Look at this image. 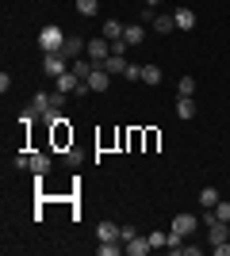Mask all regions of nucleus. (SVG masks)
Listing matches in <instances>:
<instances>
[{
    "label": "nucleus",
    "mask_w": 230,
    "mask_h": 256,
    "mask_svg": "<svg viewBox=\"0 0 230 256\" xmlns=\"http://www.w3.org/2000/svg\"><path fill=\"white\" fill-rule=\"evenodd\" d=\"M69 54L66 50H46L43 54V73L46 76H62V73H69Z\"/></svg>",
    "instance_id": "nucleus-1"
},
{
    "label": "nucleus",
    "mask_w": 230,
    "mask_h": 256,
    "mask_svg": "<svg viewBox=\"0 0 230 256\" xmlns=\"http://www.w3.org/2000/svg\"><path fill=\"white\" fill-rule=\"evenodd\" d=\"M66 38H69V34L62 31V27H54V23L39 31V46H43V54H46V50H62V46H66Z\"/></svg>",
    "instance_id": "nucleus-2"
},
{
    "label": "nucleus",
    "mask_w": 230,
    "mask_h": 256,
    "mask_svg": "<svg viewBox=\"0 0 230 256\" xmlns=\"http://www.w3.org/2000/svg\"><path fill=\"white\" fill-rule=\"evenodd\" d=\"M85 58H92L96 65H104V62L111 58V42L104 38V34H100V38H88V46H85Z\"/></svg>",
    "instance_id": "nucleus-3"
},
{
    "label": "nucleus",
    "mask_w": 230,
    "mask_h": 256,
    "mask_svg": "<svg viewBox=\"0 0 230 256\" xmlns=\"http://www.w3.org/2000/svg\"><path fill=\"white\" fill-rule=\"evenodd\" d=\"M81 84H85V80H81V76L73 73V69H69V73H62V76H54V92H62V96H69V92H81Z\"/></svg>",
    "instance_id": "nucleus-4"
},
{
    "label": "nucleus",
    "mask_w": 230,
    "mask_h": 256,
    "mask_svg": "<svg viewBox=\"0 0 230 256\" xmlns=\"http://www.w3.org/2000/svg\"><path fill=\"white\" fill-rule=\"evenodd\" d=\"M85 84H88V92H108V88H111V73L104 69V65H96V69L88 73Z\"/></svg>",
    "instance_id": "nucleus-5"
},
{
    "label": "nucleus",
    "mask_w": 230,
    "mask_h": 256,
    "mask_svg": "<svg viewBox=\"0 0 230 256\" xmlns=\"http://www.w3.org/2000/svg\"><path fill=\"white\" fill-rule=\"evenodd\" d=\"M196 230H199V218H196V214H176V218H173V234L192 237Z\"/></svg>",
    "instance_id": "nucleus-6"
},
{
    "label": "nucleus",
    "mask_w": 230,
    "mask_h": 256,
    "mask_svg": "<svg viewBox=\"0 0 230 256\" xmlns=\"http://www.w3.org/2000/svg\"><path fill=\"white\" fill-rule=\"evenodd\" d=\"M96 241H123V226L100 222V226H96Z\"/></svg>",
    "instance_id": "nucleus-7"
},
{
    "label": "nucleus",
    "mask_w": 230,
    "mask_h": 256,
    "mask_svg": "<svg viewBox=\"0 0 230 256\" xmlns=\"http://www.w3.org/2000/svg\"><path fill=\"white\" fill-rule=\"evenodd\" d=\"M157 34H169V31H176V16L173 12H161V16H153V23H150Z\"/></svg>",
    "instance_id": "nucleus-8"
},
{
    "label": "nucleus",
    "mask_w": 230,
    "mask_h": 256,
    "mask_svg": "<svg viewBox=\"0 0 230 256\" xmlns=\"http://www.w3.org/2000/svg\"><path fill=\"white\" fill-rule=\"evenodd\" d=\"M146 252H153L150 237H138V234H134L131 241H127V256H146Z\"/></svg>",
    "instance_id": "nucleus-9"
},
{
    "label": "nucleus",
    "mask_w": 230,
    "mask_h": 256,
    "mask_svg": "<svg viewBox=\"0 0 230 256\" xmlns=\"http://www.w3.org/2000/svg\"><path fill=\"white\" fill-rule=\"evenodd\" d=\"M123 31H127V27H123L119 20H104V27H100V34H104L108 42H119V38H123Z\"/></svg>",
    "instance_id": "nucleus-10"
},
{
    "label": "nucleus",
    "mask_w": 230,
    "mask_h": 256,
    "mask_svg": "<svg viewBox=\"0 0 230 256\" xmlns=\"http://www.w3.org/2000/svg\"><path fill=\"white\" fill-rule=\"evenodd\" d=\"M207 241H211V245H222V241H230L226 222H211V226H207Z\"/></svg>",
    "instance_id": "nucleus-11"
},
{
    "label": "nucleus",
    "mask_w": 230,
    "mask_h": 256,
    "mask_svg": "<svg viewBox=\"0 0 230 256\" xmlns=\"http://www.w3.org/2000/svg\"><path fill=\"white\" fill-rule=\"evenodd\" d=\"M173 16H176V31H192L196 27V12L192 8H176Z\"/></svg>",
    "instance_id": "nucleus-12"
},
{
    "label": "nucleus",
    "mask_w": 230,
    "mask_h": 256,
    "mask_svg": "<svg viewBox=\"0 0 230 256\" xmlns=\"http://www.w3.org/2000/svg\"><path fill=\"white\" fill-rule=\"evenodd\" d=\"M85 46H88V42L81 38V34H69L62 50H66V54H69V62H73V58H81V54H85Z\"/></svg>",
    "instance_id": "nucleus-13"
},
{
    "label": "nucleus",
    "mask_w": 230,
    "mask_h": 256,
    "mask_svg": "<svg viewBox=\"0 0 230 256\" xmlns=\"http://www.w3.org/2000/svg\"><path fill=\"white\" fill-rule=\"evenodd\" d=\"M142 38H146V27H142V23H131V27L123 31V42H127V46H138Z\"/></svg>",
    "instance_id": "nucleus-14"
},
{
    "label": "nucleus",
    "mask_w": 230,
    "mask_h": 256,
    "mask_svg": "<svg viewBox=\"0 0 230 256\" xmlns=\"http://www.w3.org/2000/svg\"><path fill=\"white\" fill-rule=\"evenodd\" d=\"M104 69H108L111 76H123L127 73V58H123V54H111L108 62H104Z\"/></svg>",
    "instance_id": "nucleus-15"
},
{
    "label": "nucleus",
    "mask_w": 230,
    "mask_h": 256,
    "mask_svg": "<svg viewBox=\"0 0 230 256\" xmlns=\"http://www.w3.org/2000/svg\"><path fill=\"white\" fill-rule=\"evenodd\" d=\"M69 69H73L81 80H88V73L96 69V62H92V58H73V65H69Z\"/></svg>",
    "instance_id": "nucleus-16"
},
{
    "label": "nucleus",
    "mask_w": 230,
    "mask_h": 256,
    "mask_svg": "<svg viewBox=\"0 0 230 256\" xmlns=\"http://www.w3.org/2000/svg\"><path fill=\"white\" fill-rule=\"evenodd\" d=\"M176 115L180 118H196V100L192 96H176Z\"/></svg>",
    "instance_id": "nucleus-17"
},
{
    "label": "nucleus",
    "mask_w": 230,
    "mask_h": 256,
    "mask_svg": "<svg viewBox=\"0 0 230 256\" xmlns=\"http://www.w3.org/2000/svg\"><path fill=\"white\" fill-rule=\"evenodd\" d=\"M96 252L100 256H119V252H127V245H123V241H100Z\"/></svg>",
    "instance_id": "nucleus-18"
},
{
    "label": "nucleus",
    "mask_w": 230,
    "mask_h": 256,
    "mask_svg": "<svg viewBox=\"0 0 230 256\" xmlns=\"http://www.w3.org/2000/svg\"><path fill=\"white\" fill-rule=\"evenodd\" d=\"M199 206H203V210H215V206H219V192H215V188H203V192H199Z\"/></svg>",
    "instance_id": "nucleus-19"
},
{
    "label": "nucleus",
    "mask_w": 230,
    "mask_h": 256,
    "mask_svg": "<svg viewBox=\"0 0 230 256\" xmlns=\"http://www.w3.org/2000/svg\"><path fill=\"white\" fill-rule=\"evenodd\" d=\"M31 172H35V176L50 172V157H46V153H31Z\"/></svg>",
    "instance_id": "nucleus-20"
},
{
    "label": "nucleus",
    "mask_w": 230,
    "mask_h": 256,
    "mask_svg": "<svg viewBox=\"0 0 230 256\" xmlns=\"http://www.w3.org/2000/svg\"><path fill=\"white\" fill-rule=\"evenodd\" d=\"M142 84H161V69H157V65H142Z\"/></svg>",
    "instance_id": "nucleus-21"
},
{
    "label": "nucleus",
    "mask_w": 230,
    "mask_h": 256,
    "mask_svg": "<svg viewBox=\"0 0 230 256\" xmlns=\"http://www.w3.org/2000/svg\"><path fill=\"white\" fill-rule=\"evenodd\" d=\"M146 237H150L153 248H169V234H161V230H153V234H146Z\"/></svg>",
    "instance_id": "nucleus-22"
},
{
    "label": "nucleus",
    "mask_w": 230,
    "mask_h": 256,
    "mask_svg": "<svg viewBox=\"0 0 230 256\" xmlns=\"http://www.w3.org/2000/svg\"><path fill=\"white\" fill-rule=\"evenodd\" d=\"M77 12H81V16H96L100 4H96V0H77Z\"/></svg>",
    "instance_id": "nucleus-23"
},
{
    "label": "nucleus",
    "mask_w": 230,
    "mask_h": 256,
    "mask_svg": "<svg viewBox=\"0 0 230 256\" xmlns=\"http://www.w3.org/2000/svg\"><path fill=\"white\" fill-rule=\"evenodd\" d=\"M215 218H219V222H230V203H226V199H219V206H215Z\"/></svg>",
    "instance_id": "nucleus-24"
},
{
    "label": "nucleus",
    "mask_w": 230,
    "mask_h": 256,
    "mask_svg": "<svg viewBox=\"0 0 230 256\" xmlns=\"http://www.w3.org/2000/svg\"><path fill=\"white\" fill-rule=\"evenodd\" d=\"M180 96H192V92H196V80H192V76H180Z\"/></svg>",
    "instance_id": "nucleus-25"
},
{
    "label": "nucleus",
    "mask_w": 230,
    "mask_h": 256,
    "mask_svg": "<svg viewBox=\"0 0 230 256\" xmlns=\"http://www.w3.org/2000/svg\"><path fill=\"white\" fill-rule=\"evenodd\" d=\"M123 76H127L131 84H134V80H142V65H127V73H123Z\"/></svg>",
    "instance_id": "nucleus-26"
},
{
    "label": "nucleus",
    "mask_w": 230,
    "mask_h": 256,
    "mask_svg": "<svg viewBox=\"0 0 230 256\" xmlns=\"http://www.w3.org/2000/svg\"><path fill=\"white\" fill-rule=\"evenodd\" d=\"M66 160H69V164H73V168H77V164H81V153H77L73 146H69V150H66Z\"/></svg>",
    "instance_id": "nucleus-27"
},
{
    "label": "nucleus",
    "mask_w": 230,
    "mask_h": 256,
    "mask_svg": "<svg viewBox=\"0 0 230 256\" xmlns=\"http://www.w3.org/2000/svg\"><path fill=\"white\" fill-rule=\"evenodd\" d=\"M211 252H215V256H230V241H222V245H211Z\"/></svg>",
    "instance_id": "nucleus-28"
},
{
    "label": "nucleus",
    "mask_w": 230,
    "mask_h": 256,
    "mask_svg": "<svg viewBox=\"0 0 230 256\" xmlns=\"http://www.w3.org/2000/svg\"><path fill=\"white\" fill-rule=\"evenodd\" d=\"M16 168H31V157H27V153H16Z\"/></svg>",
    "instance_id": "nucleus-29"
},
{
    "label": "nucleus",
    "mask_w": 230,
    "mask_h": 256,
    "mask_svg": "<svg viewBox=\"0 0 230 256\" xmlns=\"http://www.w3.org/2000/svg\"><path fill=\"white\" fill-rule=\"evenodd\" d=\"M180 256H199V245H188V241H184V248H180Z\"/></svg>",
    "instance_id": "nucleus-30"
},
{
    "label": "nucleus",
    "mask_w": 230,
    "mask_h": 256,
    "mask_svg": "<svg viewBox=\"0 0 230 256\" xmlns=\"http://www.w3.org/2000/svg\"><path fill=\"white\" fill-rule=\"evenodd\" d=\"M142 4H146V8H157V4H161V0H142Z\"/></svg>",
    "instance_id": "nucleus-31"
}]
</instances>
